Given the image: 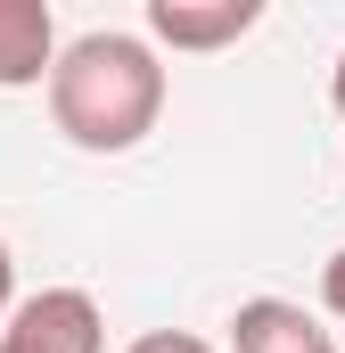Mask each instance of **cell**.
I'll return each instance as SVG.
<instances>
[{"label":"cell","instance_id":"cell-1","mask_svg":"<svg viewBox=\"0 0 345 353\" xmlns=\"http://www.w3.org/2000/svg\"><path fill=\"white\" fill-rule=\"evenodd\" d=\"M165 115V66L140 33H83L66 41L58 74H50V123L83 148V157H124L157 132Z\"/></svg>","mask_w":345,"mask_h":353},{"label":"cell","instance_id":"cell-9","mask_svg":"<svg viewBox=\"0 0 345 353\" xmlns=\"http://www.w3.org/2000/svg\"><path fill=\"white\" fill-rule=\"evenodd\" d=\"M329 107L345 115V50H337V74H329Z\"/></svg>","mask_w":345,"mask_h":353},{"label":"cell","instance_id":"cell-2","mask_svg":"<svg viewBox=\"0 0 345 353\" xmlns=\"http://www.w3.org/2000/svg\"><path fill=\"white\" fill-rule=\"evenodd\" d=\"M0 353H107V312L83 288H41L8 312Z\"/></svg>","mask_w":345,"mask_h":353},{"label":"cell","instance_id":"cell-4","mask_svg":"<svg viewBox=\"0 0 345 353\" xmlns=\"http://www.w3.org/2000/svg\"><path fill=\"white\" fill-rule=\"evenodd\" d=\"M58 17L50 0H0V90H33L58 74Z\"/></svg>","mask_w":345,"mask_h":353},{"label":"cell","instance_id":"cell-6","mask_svg":"<svg viewBox=\"0 0 345 353\" xmlns=\"http://www.w3.org/2000/svg\"><path fill=\"white\" fill-rule=\"evenodd\" d=\"M124 353H214L206 337H189V329H148V337H132Z\"/></svg>","mask_w":345,"mask_h":353},{"label":"cell","instance_id":"cell-8","mask_svg":"<svg viewBox=\"0 0 345 353\" xmlns=\"http://www.w3.org/2000/svg\"><path fill=\"white\" fill-rule=\"evenodd\" d=\"M17 312V263H8V239H0V321Z\"/></svg>","mask_w":345,"mask_h":353},{"label":"cell","instance_id":"cell-3","mask_svg":"<svg viewBox=\"0 0 345 353\" xmlns=\"http://www.w3.org/2000/svg\"><path fill=\"white\" fill-rule=\"evenodd\" d=\"M263 25V0H148V41L165 50H230Z\"/></svg>","mask_w":345,"mask_h":353},{"label":"cell","instance_id":"cell-7","mask_svg":"<svg viewBox=\"0 0 345 353\" xmlns=\"http://www.w3.org/2000/svg\"><path fill=\"white\" fill-rule=\"evenodd\" d=\"M321 304H329V312L345 321V247L329 255V263H321Z\"/></svg>","mask_w":345,"mask_h":353},{"label":"cell","instance_id":"cell-5","mask_svg":"<svg viewBox=\"0 0 345 353\" xmlns=\"http://www.w3.org/2000/svg\"><path fill=\"white\" fill-rule=\"evenodd\" d=\"M230 353H337V337L288 296H247L230 312Z\"/></svg>","mask_w":345,"mask_h":353}]
</instances>
